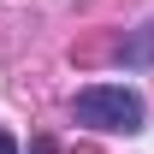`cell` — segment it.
<instances>
[{"label":"cell","mask_w":154,"mask_h":154,"mask_svg":"<svg viewBox=\"0 0 154 154\" xmlns=\"http://www.w3.org/2000/svg\"><path fill=\"white\" fill-rule=\"evenodd\" d=\"M71 119L107 136H136V131H148V101L131 83H89L71 95Z\"/></svg>","instance_id":"obj_1"},{"label":"cell","mask_w":154,"mask_h":154,"mask_svg":"<svg viewBox=\"0 0 154 154\" xmlns=\"http://www.w3.org/2000/svg\"><path fill=\"white\" fill-rule=\"evenodd\" d=\"M0 154H18V142H12V136H6V131H0Z\"/></svg>","instance_id":"obj_3"},{"label":"cell","mask_w":154,"mask_h":154,"mask_svg":"<svg viewBox=\"0 0 154 154\" xmlns=\"http://www.w3.org/2000/svg\"><path fill=\"white\" fill-rule=\"evenodd\" d=\"M119 59H125V65H154V24H148L136 42H125V48H119Z\"/></svg>","instance_id":"obj_2"}]
</instances>
